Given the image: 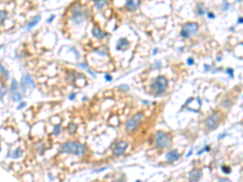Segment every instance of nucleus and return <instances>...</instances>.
I'll return each mask as SVG.
<instances>
[{
  "instance_id": "nucleus-1",
  "label": "nucleus",
  "mask_w": 243,
  "mask_h": 182,
  "mask_svg": "<svg viewBox=\"0 0 243 182\" xmlns=\"http://www.w3.org/2000/svg\"><path fill=\"white\" fill-rule=\"evenodd\" d=\"M60 152L62 154H73L75 157H83L88 152V147L84 143H79L75 141H68V142L61 146Z\"/></svg>"
},
{
  "instance_id": "nucleus-2",
  "label": "nucleus",
  "mask_w": 243,
  "mask_h": 182,
  "mask_svg": "<svg viewBox=\"0 0 243 182\" xmlns=\"http://www.w3.org/2000/svg\"><path fill=\"white\" fill-rule=\"evenodd\" d=\"M168 79L164 77V75H158L153 79V82H152V91H153V96L158 97V96H162L165 94V90L168 89Z\"/></svg>"
},
{
  "instance_id": "nucleus-3",
  "label": "nucleus",
  "mask_w": 243,
  "mask_h": 182,
  "mask_svg": "<svg viewBox=\"0 0 243 182\" xmlns=\"http://www.w3.org/2000/svg\"><path fill=\"white\" fill-rule=\"evenodd\" d=\"M170 141H171V137L169 134L164 133V131H157L155 134V138H153V143L156 146L157 149L162 150L167 148L169 145H170Z\"/></svg>"
},
{
  "instance_id": "nucleus-4",
  "label": "nucleus",
  "mask_w": 243,
  "mask_h": 182,
  "mask_svg": "<svg viewBox=\"0 0 243 182\" xmlns=\"http://www.w3.org/2000/svg\"><path fill=\"white\" fill-rule=\"evenodd\" d=\"M142 119H144L142 112L135 113V114L125 123V128H124V129H125V133H127V134H133V133H135V131L137 130V128L140 126Z\"/></svg>"
},
{
  "instance_id": "nucleus-5",
  "label": "nucleus",
  "mask_w": 243,
  "mask_h": 182,
  "mask_svg": "<svg viewBox=\"0 0 243 182\" xmlns=\"http://www.w3.org/2000/svg\"><path fill=\"white\" fill-rule=\"evenodd\" d=\"M85 11L83 10V7L80 5H74L72 7V11H70V21H72L75 26L82 24L85 21Z\"/></svg>"
},
{
  "instance_id": "nucleus-6",
  "label": "nucleus",
  "mask_w": 243,
  "mask_h": 182,
  "mask_svg": "<svg viewBox=\"0 0 243 182\" xmlns=\"http://www.w3.org/2000/svg\"><path fill=\"white\" fill-rule=\"evenodd\" d=\"M220 125V115L218 112H213L210 115H208L204 120V126L208 131H214Z\"/></svg>"
},
{
  "instance_id": "nucleus-7",
  "label": "nucleus",
  "mask_w": 243,
  "mask_h": 182,
  "mask_svg": "<svg viewBox=\"0 0 243 182\" xmlns=\"http://www.w3.org/2000/svg\"><path fill=\"white\" fill-rule=\"evenodd\" d=\"M199 29V26L196 22H190L182 26V29L180 32V37L182 39H188L191 35H195Z\"/></svg>"
},
{
  "instance_id": "nucleus-8",
  "label": "nucleus",
  "mask_w": 243,
  "mask_h": 182,
  "mask_svg": "<svg viewBox=\"0 0 243 182\" xmlns=\"http://www.w3.org/2000/svg\"><path fill=\"white\" fill-rule=\"evenodd\" d=\"M128 148V143L125 142V141H119V142H117L114 146H113V155L116 158H119L124 154V152L127 150Z\"/></svg>"
},
{
  "instance_id": "nucleus-9",
  "label": "nucleus",
  "mask_w": 243,
  "mask_h": 182,
  "mask_svg": "<svg viewBox=\"0 0 243 182\" xmlns=\"http://www.w3.org/2000/svg\"><path fill=\"white\" fill-rule=\"evenodd\" d=\"M91 34H93L96 39H98V40H102V39H105L106 37H108V34L106 33V32H104L102 29H101L98 26H94L93 27V29H91Z\"/></svg>"
},
{
  "instance_id": "nucleus-10",
  "label": "nucleus",
  "mask_w": 243,
  "mask_h": 182,
  "mask_svg": "<svg viewBox=\"0 0 243 182\" xmlns=\"http://www.w3.org/2000/svg\"><path fill=\"white\" fill-rule=\"evenodd\" d=\"M140 4H141V0H125V7L128 11H131L134 12L140 7Z\"/></svg>"
},
{
  "instance_id": "nucleus-11",
  "label": "nucleus",
  "mask_w": 243,
  "mask_h": 182,
  "mask_svg": "<svg viewBox=\"0 0 243 182\" xmlns=\"http://www.w3.org/2000/svg\"><path fill=\"white\" fill-rule=\"evenodd\" d=\"M165 158H167V161H169V163H174V161H178L180 159V153L176 149H171L165 154Z\"/></svg>"
},
{
  "instance_id": "nucleus-12",
  "label": "nucleus",
  "mask_w": 243,
  "mask_h": 182,
  "mask_svg": "<svg viewBox=\"0 0 243 182\" xmlns=\"http://www.w3.org/2000/svg\"><path fill=\"white\" fill-rule=\"evenodd\" d=\"M202 175H203V173H202V170L201 169H192L190 173H188V178L191 181H199L202 178Z\"/></svg>"
},
{
  "instance_id": "nucleus-13",
  "label": "nucleus",
  "mask_w": 243,
  "mask_h": 182,
  "mask_svg": "<svg viewBox=\"0 0 243 182\" xmlns=\"http://www.w3.org/2000/svg\"><path fill=\"white\" fill-rule=\"evenodd\" d=\"M129 45H130V43H129V40L127 39V38H120L119 40H118V43H117V50H127L128 47H129Z\"/></svg>"
},
{
  "instance_id": "nucleus-14",
  "label": "nucleus",
  "mask_w": 243,
  "mask_h": 182,
  "mask_svg": "<svg viewBox=\"0 0 243 182\" xmlns=\"http://www.w3.org/2000/svg\"><path fill=\"white\" fill-rule=\"evenodd\" d=\"M40 19H42V17H40V16H35L34 18H32V19H30V21L27 23V26L24 27V30H30L32 28H34V27L40 22Z\"/></svg>"
},
{
  "instance_id": "nucleus-15",
  "label": "nucleus",
  "mask_w": 243,
  "mask_h": 182,
  "mask_svg": "<svg viewBox=\"0 0 243 182\" xmlns=\"http://www.w3.org/2000/svg\"><path fill=\"white\" fill-rule=\"evenodd\" d=\"M22 79L24 80V82L27 83V85H29L32 89H34L35 87V84H34V80H33V78H32V75L30 74H24L23 77H22Z\"/></svg>"
},
{
  "instance_id": "nucleus-16",
  "label": "nucleus",
  "mask_w": 243,
  "mask_h": 182,
  "mask_svg": "<svg viewBox=\"0 0 243 182\" xmlns=\"http://www.w3.org/2000/svg\"><path fill=\"white\" fill-rule=\"evenodd\" d=\"M10 95H11V100L14 102H21L23 98V92H19V91H16V92L10 94Z\"/></svg>"
},
{
  "instance_id": "nucleus-17",
  "label": "nucleus",
  "mask_w": 243,
  "mask_h": 182,
  "mask_svg": "<svg viewBox=\"0 0 243 182\" xmlns=\"http://www.w3.org/2000/svg\"><path fill=\"white\" fill-rule=\"evenodd\" d=\"M107 5V0H94V6L96 10H102Z\"/></svg>"
},
{
  "instance_id": "nucleus-18",
  "label": "nucleus",
  "mask_w": 243,
  "mask_h": 182,
  "mask_svg": "<svg viewBox=\"0 0 243 182\" xmlns=\"http://www.w3.org/2000/svg\"><path fill=\"white\" fill-rule=\"evenodd\" d=\"M208 11V9L203 5V4H197V9H196V12L198 16H203L206 12Z\"/></svg>"
},
{
  "instance_id": "nucleus-19",
  "label": "nucleus",
  "mask_w": 243,
  "mask_h": 182,
  "mask_svg": "<svg viewBox=\"0 0 243 182\" xmlns=\"http://www.w3.org/2000/svg\"><path fill=\"white\" fill-rule=\"evenodd\" d=\"M18 87H19V84L16 82L15 79H12L11 85H10V89H9V92H10V94H14V92H16V91L18 90Z\"/></svg>"
},
{
  "instance_id": "nucleus-20",
  "label": "nucleus",
  "mask_w": 243,
  "mask_h": 182,
  "mask_svg": "<svg viewBox=\"0 0 243 182\" xmlns=\"http://www.w3.org/2000/svg\"><path fill=\"white\" fill-rule=\"evenodd\" d=\"M75 131H77V124H74V123H69L68 126H67V133L72 135V134L75 133Z\"/></svg>"
},
{
  "instance_id": "nucleus-21",
  "label": "nucleus",
  "mask_w": 243,
  "mask_h": 182,
  "mask_svg": "<svg viewBox=\"0 0 243 182\" xmlns=\"http://www.w3.org/2000/svg\"><path fill=\"white\" fill-rule=\"evenodd\" d=\"M22 155V150L19 149V148H17V149H15V150H12V153L10 154V157H11L12 159H17V158H19Z\"/></svg>"
},
{
  "instance_id": "nucleus-22",
  "label": "nucleus",
  "mask_w": 243,
  "mask_h": 182,
  "mask_svg": "<svg viewBox=\"0 0 243 182\" xmlns=\"http://www.w3.org/2000/svg\"><path fill=\"white\" fill-rule=\"evenodd\" d=\"M0 70H1V77H3V79L7 80V79H9V70L4 67V64H0Z\"/></svg>"
},
{
  "instance_id": "nucleus-23",
  "label": "nucleus",
  "mask_w": 243,
  "mask_h": 182,
  "mask_svg": "<svg viewBox=\"0 0 243 182\" xmlns=\"http://www.w3.org/2000/svg\"><path fill=\"white\" fill-rule=\"evenodd\" d=\"M60 134H61V123H57L56 125H54L52 135H54V136H58Z\"/></svg>"
},
{
  "instance_id": "nucleus-24",
  "label": "nucleus",
  "mask_w": 243,
  "mask_h": 182,
  "mask_svg": "<svg viewBox=\"0 0 243 182\" xmlns=\"http://www.w3.org/2000/svg\"><path fill=\"white\" fill-rule=\"evenodd\" d=\"M231 103H232V101H231L230 98H225V100L221 102V107H224V108H229V107H231Z\"/></svg>"
},
{
  "instance_id": "nucleus-25",
  "label": "nucleus",
  "mask_w": 243,
  "mask_h": 182,
  "mask_svg": "<svg viewBox=\"0 0 243 182\" xmlns=\"http://www.w3.org/2000/svg\"><path fill=\"white\" fill-rule=\"evenodd\" d=\"M204 152H210V146H208V145H206L202 149H199L198 152H197V155H202L204 153Z\"/></svg>"
},
{
  "instance_id": "nucleus-26",
  "label": "nucleus",
  "mask_w": 243,
  "mask_h": 182,
  "mask_svg": "<svg viewBox=\"0 0 243 182\" xmlns=\"http://www.w3.org/2000/svg\"><path fill=\"white\" fill-rule=\"evenodd\" d=\"M221 171L224 173L225 175H229V174H231V168L230 166H226V165H222L221 166Z\"/></svg>"
},
{
  "instance_id": "nucleus-27",
  "label": "nucleus",
  "mask_w": 243,
  "mask_h": 182,
  "mask_svg": "<svg viewBox=\"0 0 243 182\" xmlns=\"http://www.w3.org/2000/svg\"><path fill=\"white\" fill-rule=\"evenodd\" d=\"M230 9H231V5H230L227 1H224V4L221 5V10H222V11H229Z\"/></svg>"
},
{
  "instance_id": "nucleus-28",
  "label": "nucleus",
  "mask_w": 243,
  "mask_h": 182,
  "mask_svg": "<svg viewBox=\"0 0 243 182\" xmlns=\"http://www.w3.org/2000/svg\"><path fill=\"white\" fill-rule=\"evenodd\" d=\"M38 152H39L40 154H43L44 152H45V146H44L43 143H39V145H38Z\"/></svg>"
},
{
  "instance_id": "nucleus-29",
  "label": "nucleus",
  "mask_w": 243,
  "mask_h": 182,
  "mask_svg": "<svg viewBox=\"0 0 243 182\" xmlns=\"http://www.w3.org/2000/svg\"><path fill=\"white\" fill-rule=\"evenodd\" d=\"M19 87H21V90H22V92H24V91H26V89H27V83L24 82V80H23V79L21 80V84H19Z\"/></svg>"
},
{
  "instance_id": "nucleus-30",
  "label": "nucleus",
  "mask_w": 243,
  "mask_h": 182,
  "mask_svg": "<svg viewBox=\"0 0 243 182\" xmlns=\"http://www.w3.org/2000/svg\"><path fill=\"white\" fill-rule=\"evenodd\" d=\"M5 92H6V89H5V86H4V83H1V94H0V98H1V101L4 100Z\"/></svg>"
},
{
  "instance_id": "nucleus-31",
  "label": "nucleus",
  "mask_w": 243,
  "mask_h": 182,
  "mask_svg": "<svg viewBox=\"0 0 243 182\" xmlns=\"http://www.w3.org/2000/svg\"><path fill=\"white\" fill-rule=\"evenodd\" d=\"M207 17H208V18H210V19H214V18H215V14H214V12H211V11H209V10H208V11H207Z\"/></svg>"
},
{
  "instance_id": "nucleus-32",
  "label": "nucleus",
  "mask_w": 243,
  "mask_h": 182,
  "mask_svg": "<svg viewBox=\"0 0 243 182\" xmlns=\"http://www.w3.org/2000/svg\"><path fill=\"white\" fill-rule=\"evenodd\" d=\"M186 62H187L188 66H193L195 64V59H193V57H188Z\"/></svg>"
},
{
  "instance_id": "nucleus-33",
  "label": "nucleus",
  "mask_w": 243,
  "mask_h": 182,
  "mask_svg": "<svg viewBox=\"0 0 243 182\" xmlns=\"http://www.w3.org/2000/svg\"><path fill=\"white\" fill-rule=\"evenodd\" d=\"M226 73H227V75H230V78H234V69L232 68H227Z\"/></svg>"
},
{
  "instance_id": "nucleus-34",
  "label": "nucleus",
  "mask_w": 243,
  "mask_h": 182,
  "mask_svg": "<svg viewBox=\"0 0 243 182\" xmlns=\"http://www.w3.org/2000/svg\"><path fill=\"white\" fill-rule=\"evenodd\" d=\"M26 106H27V103H26V102H23V101H21V102H19V105L17 106V109H23Z\"/></svg>"
},
{
  "instance_id": "nucleus-35",
  "label": "nucleus",
  "mask_w": 243,
  "mask_h": 182,
  "mask_svg": "<svg viewBox=\"0 0 243 182\" xmlns=\"http://www.w3.org/2000/svg\"><path fill=\"white\" fill-rule=\"evenodd\" d=\"M6 11H4V10H1V24H4V19L6 18Z\"/></svg>"
},
{
  "instance_id": "nucleus-36",
  "label": "nucleus",
  "mask_w": 243,
  "mask_h": 182,
  "mask_svg": "<svg viewBox=\"0 0 243 182\" xmlns=\"http://www.w3.org/2000/svg\"><path fill=\"white\" fill-rule=\"evenodd\" d=\"M78 66H79L80 68H83V69H85V70H86V69L89 68V67H88V63H86V62H82V63H79Z\"/></svg>"
},
{
  "instance_id": "nucleus-37",
  "label": "nucleus",
  "mask_w": 243,
  "mask_h": 182,
  "mask_svg": "<svg viewBox=\"0 0 243 182\" xmlns=\"http://www.w3.org/2000/svg\"><path fill=\"white\" fill-rule=\"evenodd\" d=\"M160 66H162L160 61H157V62H155V66L152 67V68H153V69H158V68H160Z\"/></svg>"
},
{
  "instance_id": "nucleus-38",
  "label": "nucleus",
  "mask_w": 243,
  "mask_h": 182,
  "mask_svg": "<svg viewBox=\"0 0 243 182\" xmlns=\"http://www.w3.org/2000/svg\"><path fill=\"white\" fill-rule=\"evenodd\" d=\"M105 79L107 80V82H112V80H113L112 75H109V74H105Z\"/></svg>"
},
{
  "instance_id": "nucleus-39",
  "label": "nucleus",
  "mask_w": 243,
  "mask_h": 182,
  "mask_svg": "<svg viewBox=\"0 0 243 182\" xmlns=\"http://www.w3.org/2000/svg\"><path fill=\"white\" fill-rule=\"evenodd\" d=\"M54 19H55V15H51V16H50V17L46 19V22H47V23H51Z\"/></svg>"
},
{
  "instance_id": "nucleus-40",
  "label": "nucleus",
  "mask_w": 243,
  "mask_h": 182,
  "mask_svg": "<svg viewBox=\"0 0 243 182\" xmlns=\"http://www.w3.org/2000/svg\"><path fill=\"white\" fill-rule=\"evenodd\" d=\"M118 89H119V90H125V91H129V86H128V85H120Z\"/></svg>"
},
{
  "instance_id": "nucleus-41",
  "label": "nucleus",
  "mask_w": 243,
  "mask_h": 182,
  "mask_svg": "<svg viewBox=\"0 0 243 182\" xmlns=\"http://www.w3.org/2000/svg\"><path fill=\"white\" fill-rule=\"evenodd\" d=\"M77 97V94L75 92H72V94H69V96H68V98L70 100V101H72V100H74Z\"/></svg>"
},
{
  "instance_id": "nucleus-42",
  "label": "nucleus",
  "mask_w": 243,
  "mask_h": 182,
  "mask_svg": "<svg viewBox=\"0 0 243 182\" xmlns=\"http://www.w3.org/2000/svg\"><path fill=\"white\" fill-rule=\"evenodd\" d=\"M204 72H209V70L211 69V66H209V64H204Z\"/></svg>"
},
{
  "instance_id": "nucleus-43",
  "label": "nucleus",
  "mask_w": 243,
  "mask_h": 182,
  "mask_svg": "<svg viewBox=\"0 0 243 182\" xmlns=\"http://www.w3.org/2000/svg\"><path fill=\"white\" fill-rule=\"evenodd\" d=\"M70 51H73V52L75 54V57H77V58L79 57V54H78V51H77V50H75L74 47H70Z\"/></svg>"
},
{
  "instance_id": "nucleus-44",
  "label": "nucleus",
  "mask_w": 243,
  "mask_h": 182,
  "mask_svg": "<svg viewBox=\"0 0 243 182\" xmlns=\"http://www.w3.org/2000/svg\"><path fill=\"white\" fill-rule=\"evenodd\" d=\"M226 136H227V133H224V134H221V135H219V137H218V138H219V140H222V138H225Z\"/></svg>"
},
{
  "instance_id": "nucleus-45",
  "label": "nucleus",
  "mask_w": 243,
  "mask_h": 182,
  "mask_svg": "<svg viewBox=\"0 0 243 182\" xmlns=\"http://www.w3.org/2000/svg\"><path fill=\"white\" fill-rule=\"evenodd\" d=\"M237 24H243V17H238V19H237Z\"/></svg>"
},
{
  "instance_id": "nucleus-46",
  "label": "nucleus",
  "mask_w": 243,
  "mask_h": 182,
  "mask_svg": "<svg viewBox=\"0 0 243 182\" xmlns=\"http://www.w3.org/2000/svg\"><path fill=\"white\" fill-rule=\"evenodd\" d=\"M158 51H159V50H158L157 47H155L153 50H152V54H153V55H157V54H158Z\"/></svg>"
},
{
  "instance_id": "nucleus-47",
  "label": "nucleus",
  "mask_w": 243,
  "mask_h": 182,
  "mask_svg": "<svg viewBox=\"0 0 243 182\" xmlns=\"http://www.w3.org/2000/svg\"><path fill=\"white\" fill-rule=\"evenodd\" d=\"M86 72H88V73H90V74L93 75V77H95V73H94V72H93V70H91L90 68H88V69H86Z\"/></svg>"
},
{
  "instance_id": "nucleus-48",
  "label": "nucleus",
  "mask_w": 243,
  "mask_h": 182,
  "mask_svg": "<svg viewBox=\"0 0 243 182\" xmlns=\"http://www.w3.org/2000/svg\"><path fill=\"white\" fill-rule=\"evenodd\" d=\"M192 152H193V150H192V149H190V150H188V153H187V157H190V155L192 154Z\"/></svg>"
},
{
  "instance_id": "nucleus-49",
  "label": "nucleus",
  "mask_w": 243,
  "mask_h": 182,
  "mask_svg": "<svg viewBox=\"0 0 243 182\" xmlns=\"http://www.w3.org/2000/svg\"><path fill=\"white\" fill-rule=\"evenodd\" d=\"M220 181L221 182H226V181H229V178H220Z\"/></svg>"
},
{
  "instance_id": "nucleus-50",
  "label": "nucleus",
  "mask_w": 243,
  "mask_h": 182,
  "mask_svg": "<svg viewBox=\"0 0 243 182\" xmlns=\"http://www.w3.org/2000/svg\"><path fill=\"white\" fill-rule=\"evenodd\" d=\"M142 103H144L145 106H147V105H148V102H147V101H142Z\"/></svg>"
},
{
  "instance_id": "nucleus-51",
  "label": "nucleus",
  "mask_w": 243,
  "mask_h": 182,
  "mask_svg": "<svg viewBox=\"0 0 243 182\" xmlns=\"http://www.w3.org/2000/svg\"><path fill=\"white\" fill-rule=\"evenodd\" d=\"M224 1H227V0H224Z\"/></svg>"
}]
</instances>
